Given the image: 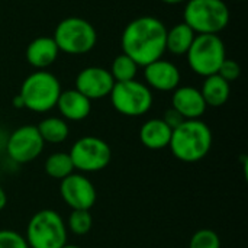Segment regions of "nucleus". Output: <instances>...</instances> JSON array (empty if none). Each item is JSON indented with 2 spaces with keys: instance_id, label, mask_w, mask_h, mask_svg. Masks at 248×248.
Masks as SVG:
<instances>
[{
  "instance_id": "1",
  "label": "nucleus",
  "mask_w": 248,
  "mask_h": 248,
  "mask_svg": "<svg viewBox=\"0 0 248 248\" xmlns=\"http://www.w3.org/2000/svg\"><path fill=\"white\" fill-rule=\"evenodd\" d=\"M166 25L154 16H140L131 20L121 36L125 55L132 58L140 67H145L166 52Z\"/></svg>"
},
{
  "instance_id": "2",
  "label": "nucleus",
  "mask_w": 248,
  "mask_h": 248,
  "mask_svg": "<svg viewBox=\"0 0 248 248\" xmlns=\"http://www.w3.org/2000/svg\"><path fill=\"white\" fill-rule=\"evenodd\" d=\"M212 142L211 128L201 119H189L173 129L169 148L179 161L198 163L209 154Z\"/></svg>"
},
{
  "instance_id": "3",
  "label": "nucleus",
  "mask_w": 248,
  "mask_h": 248,
  "mask_svg": "<svg viewBox=\"0 0 248 248\" xmlns=\"http://www.w3.org/2000/svg\"><path fill=\"white\" fill-rule=\"evenodd\" d=\"M231 15L224 0H187L183 22L196 33L218 35L230 23Z\"/></svg>"
},
{
  "instance_id": "4",
  "label": "nucleus",
  "mask_w": 248,
  "mask_h": 248,
  "mask_svg": "<svg viewBox=\"0 0 248 248\" xmlns=\"http://www.w3.org/2000/svg\"><path fill=\"white\" fill-rule=\"evenodd\" d=\"M62 89L60 80L46 70H36L29 74L22 86L19 96L25 109L35 113H45L55 108Z\"/></svg>"
},
{
  "instance_id": "5",
  "label": "nucleus",
  "mask_w": 248,
  "mask_h": 248,
  "mask_svg": "<svg viewBox=\"0 0 248 248\" xmlns=\"http://www.w3.org/2000/svg\"><path fill=\"white\" fill-rule=\"evenodd\" d=\"M68 230L62 217L54 209L35 212L26 227L29 248H61L67 244Z\"/></svg>"
},
{
  "instance_id": "6",
  "label": "nucleus",
  "mask_w": 248,
  "mask_h": 248,
  "mask_svg": "<svg viewBox=\"0 0 248 248\" xmlns=\"http://www.w3.org/2000/svg\"><path fill=\"white\" fill-rule=\"evenodd\" d=\"M54 41L60 52L70 55H81L90 52L97 42V32L94 26L83 17H65L62 19L55 31Z\"/></svg>"
},
{
  "instance_id": "7",
  "label": "nucleus",
  "mask_w": 248,
  "mask_h": 248,
  "mask_svg": "<svg viewBox=\"0 0 248 248\" xmlns=\"http://www.w3.org/2000/svg\"><path fill=\"white\" fill-rule=\"evenodd\" d=\"M186 57L193 73L201 77H208L217 74L221 64L227 58L225 44L219 35H196Z\"/></svg>"
},
{
  "instance_id": "8",
  "label": "nucleus",
  "mask_w": 248,
  "mask_h": 248,
  "mask_svg": "<svg viewBox=\"0 0 248 248\" xmlns=\"http://www.w3.org/2000/svg\"><path fill=\"white\" fill-rule=\"evenodd\" d=\"M109 97L113 109L129 118H138L148 113L154 102L151 89L138 80L115 83Z\"/></svg>"
},
{
  "instance_id": "9",
  "label": "nucleus",
  "mask_w": 248,
  "mask_h": 248,
  "mask_svg": "<svg viewBox=\"0 0 248 248\" xmlns=\"http://www.w3.org/2000/svg\"><path fill=\"white\" fill-rule=\"evenodd\" d=\"M70 158L73 161L74 170L80 173H97L105 170L112 160V150L109 144L93 135L78 138L71 150Z\"/></svg>"
},
{
  "instance_id": "10",
  "label": "nucleus",
  "mask_w": 248,
  "mask_h": 248,
  "mask_svg": "<svg viewBox=\"0 0 248 248\" xmlns=\"http://www.w3.org/2000/svg\"><path fill=\"white\" fill-rule=\"evenodd\" d=\"M45 142L35 125H23L16 128L6 141V153L9 158L17 164H26L36 160L44 151Z\"/></svg>"
},
{
  "instance_id": "11",
  "label": "nucleus",
  "mask_w": 248,
  "mask_h": 248,
  "mask_svg": "<svg viewBox=\"0 0 248 248\" xmlns=\"http://www.w3.org/2000/svg\"><path fill=\"white\" fill-rule=\"evenodd\" d=\"M60 195L71 211H90L97 201L94 185L83 173H71L62 179Z\"/></svg>"
},
{
  "instance_id": "12",
  "label": "nucleus",
  "mask_w": 248,
  "mask_h": 248,
  "mask_svg": "<svg viewBox=\"0 0 248 248\" xmlns=\"http://www.w3.org/2000/svg\"><path fill=\"white\" fill-rule=\"evenodd\" d=\"M115 86L110 71L105 67H86L76 77V90L84 94L89 100L108 97Z\"/></svg>"
},
{
  "instance_id": "13",
  "label": "nucleus",
  "mask_w": 248,
  "mask_h": 248,
  "mask_svg": "<svg viewBox=\"0 0 248 248\" xmlns=\"http://www.w3.org/2000/svg\"><path fill=\"white\" fill-rule=\"evenodd\" d=\"M144 78L150 89L157 92H173L179 87L182 74L174 62L160 58L144 67Z\"/></svg>"
},
{
  "instance_id": "14",
  "label": "nucleus",
  "mask_w": 248,
  "mask_h": 248,
  "mask_svg": "<svg viewBox=\"0 0 248 248\" xmlns=\"http://www.w3.org/2000/svg\"><path fill=\"white\" fill-rule=\"evenodd\" d=\"M171 108L176 109L186 121L201 119L206 112V103L199 89L192 86H179L173 90Z\"/></svg>"
},
{
  "instance_id": "15",
  "label": "nucleus",
  "mask_w": 248,
  "mask_h": 248,
  "mask_svg": "<svg viewBox=\"0 0 248 248\" xmlns=\"http://www.w3.org/2000/svg\"><path fill=\"white\" fill-rule=\"evenodd\" d=\"M55 108L58 109V112L64 121L80 122V121H84L90 115L92 100H89L78 90L68 89V90L61 92Z\"/></svg>"
},
{
  "instance_id": "16",
  "label": "nucleus",
  "mask_w": 248,
  "mask_h": 248,
  "mask_svg": "<svg viewBox=\"0 0 248 248\" xmlns=\"http://www.w3.org/2000/svg\"><path fill=\"white\" fill-rule=\"evenodd\" d=\"M58 54L60 49L52 36H38L29 42L25 57L33 68L45 70L55 62Z\"/></svg>"
},
{
  "instance_id": "17",
  "label": "nucleus",
  "mask_w": 248,
  "mask_h": 248,
  "mask_svg": "<svg viewBox=\"0 0 248 248\" xmlns=\"http://www.w3.org/2000/svg\"><path fill=\"white\" fill-rule=\"evenodd\" d=\"M171 132L173 129L161 118H153L140 128V141L148 150H164L170 144Z\"/></svg>"
},
{
  "instance_id": "18",
  "label": "nucleus",
  "mask_w": 248,
  "mask_h": 248,
  "mask_svg": "<svg viewBox=\"0 0 248 248\" xmlns=\"http://www.w3.org/2000/svg\"><path fill=\"white\" fill-rule=\"evenodd\" d=\"M206 106L221 108L224 106L231 96V86L227 80H224L218 74H212L205 77L202 89H199Z\"/></svg>"
},
{
  "instance_id": "19",
  "label": "nucleus",
  "mask_w": 248,
  "mask_h": 248,
  "mask_svg": "<svg viewBox=\"0 0 248 248\" xmlns=\"http://www.w3.org/2000/svg\"><path fill=\"white\" fill-rule=\"evenodd\" d=\"M196 33L185 23L180 22L173 28L167 29L166 35V51L173 55H186L190 45L193 44Z\"/></svg>"
},
{
  "instance_id": "20",
  "label": "nucleus",
  "mask_w": 248,
  "mask_h": 248,
  "mask_svg": "<svg viewBox=\"0 0 248 248\" xmlns=\"http://www.w3.org/2000/svg\"><path fill=\"white\" fill-rule=\"evenodd\" d=\"M36 128L45 144H61L70 135V128L67 121L58 116H48L42 119L36 125Z\"/></svg>"
},
{
  "instance_id": "21",
  "label": "nucleus",
  "mask_w": 248,
  "mask_h": 248,
  "mask_svg": "<svg viewBox=\"0 0 248 248\" xmlns=\"http://www.w3.org/2000/svg\"><path fill=\"white\" fill-rule=\"evenodd\" d=\"M44 170L51 179H57L61 182L62 179L74 173V166L68 153L58 151L46 157L44 163Z\"/></svg>"
},
{
  "instance_id": "22",
  "label": "nucleus",
  "mask_w": 248,
  "mask_h": 248,
  "mask_svg": "<svg viewBox=\"0 0 248 248\" xmlns=\"http://www.w3.org/2000/svg\"><path fill=\"white\" fill-rule=\"evenodd\" d=\"M138 68H140V65L132 58H129L128 55H125L122 52L115 57L109 71H110L115 83H122V81L135 80V77L138 74Z\"/></svg>"
},
{
  "instance_id": "23",
  "label": "nucleus",
  "mask_w": 248,
  "mask_h": 248,
  "mask_svg": "<svg viewBox=\"0 0 248 248\" xmlns=\"http://www.w3.org/2000/svg\"><path fill=\"white\" fill-rule=\"evenodd\" d=\"M65 225L67 230L74 235L81 237L89 234L93 227V218L90 211H71Z\"/></svg>"
},
{
  "instance_id": "24",
  "label": "nucleus",
  "mask_w": 248,
  "mask_h": 248,
  "mask_svg": "<svg viewBox=\"0 0 248 248\" xmlns=\"http://www.w3.org/2000/svg\"><path fill=\"white\" fill-rule=\"evenodd\" d=\"M189 248H221V238L214 230L202 228L192 235Z\"/></svg>"
},
{
  "instance_id": "25",
  "label": "nucleus",
  "mask_w": 248,
  "mask_h": 248,
  "mask_svg": "<svg viewBox=\"0 0 248 248\" xmlns=\"http://www.w3.org/2000/svg\"><path fill=\"white\" fill-rule=\"evenodd\" d=\"M0 248H29L26 238L12 230H0Z\"/></svg>"
},
{
  "instance_id": "26",
  "label": "nucleus",
  "mask_w": 248,
  "mask_h": 248,
  "mask_svg": "<svg viewBox=\"0 0 248 248\" xmlns=\"http://www.w3.org/2000/svg\"><path fill=\"white\" fill-rule=\"evenodd\" d=\"M217 74L221 76L228 83H231V81H235V80L240 78V76H241V67H240V64L237 61L225 58L224 62L221 64V67H219V70H218Z\"/></svg>"
},
{
  "instance_id": "27",
  "label": "nucleus",
  "mask_w": 248,
  "mask_h": 248,
  "mask_svg": "<svg viewBox=\"0 0 248 248\" xmlns=\"http://www.w3.org/2000/svg\"><path fill=\"white\" fill-rule=\"evenodd\" d=\"M171 129H174V128H177L182 122H185L186 119L176 110V109H173V108H170V109H167L166 112H164V115H163V118H161Z\"/></svg>"
},
{
  "instance_id": "28",
  "label": "nucleus",
  "mask_w": 248,
  "mask_h": 248,
  "mask_svg": "<svg viewBox=\"0 0 248 248\" xmlns=\"http://www.w3.org/2000/svg\"><path fill=\"white\" fill-rule=\"evenodd\" d=\"M12 105H13L16 109H25V106H23V100H22V97H20L19 94L13 97V100H12Z\"/></svg>"
},
{
  "instance_id": "29",
  "label": "nucleus",
  "mask_w": 248,
  "mask_h": 248,
  "mask_svg": "<svg viewBox=\"0 0 248 248\" xmlns=\"http://www.w3.org/2000/svg\"><path fill=\"white\" fill-rule=\"evenodd\" d=\"M6 205H7V196H6V192L3 190V187L0 186V211L4 209Z\"/></svg>"
},
{
  "instance_id": "30",
  "label": "nucleus",
  "mask_w": 248,
  "mask_h": 248,
  "mask_svg": "<svg viewBox=\"0 0 248 248\" xmlns=\"http://www.w3.org/2000/svg\"><path fill=\"white\" fill-rule=\"evenodd\" d=\"M161 1L166 4H180V3H185L187 0H161Z\"/></svg>"
},
{
  "instance_id": "31",
  "label": "nucleus",
  "mask_w": 248,
  "mask_h": 248,
  "mask_svg": "<svg viewBox=\"0 0 248 248\" xmlns=\"http://www.w3.org/2000/svg\"><path fill=\"white\" fill-rule=\"evenodd\" d=\"M61 248H81V247H78V246H74V244H68V243H67L65 246H62Z\"/></svg>"
},
{
  "instance_id": "32",
  "label": "nucleus",
  "mask_w": 248,
  "mask_h": 248,
  "mask_svg": "<svg viewBox=\"0 0 248 248\" xmlns=\"http://www.w3.org/2000/svg\"><path fill=\"white\" fill-rule=\"evenodd\" d=\"M238 1H246V0H238Z\"/></svg>"
}]
</instances>
